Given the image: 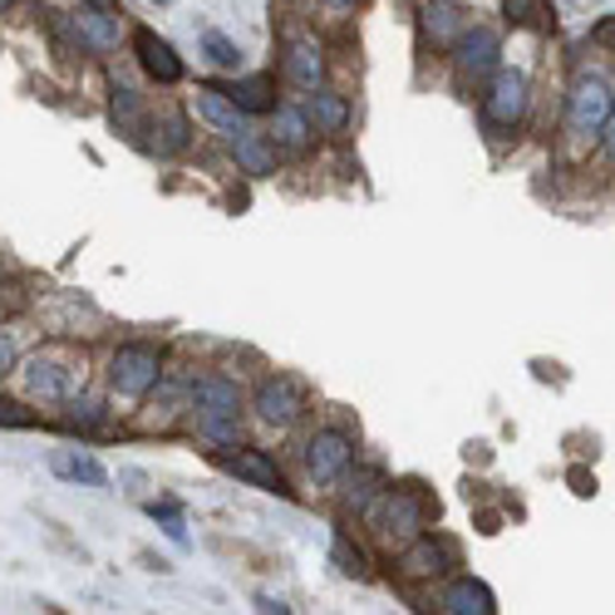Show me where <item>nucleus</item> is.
Returning <instances> with one entry per match:
<instances>
[{
    "label": "nucleus",
    "mask_w": 615,
    "mask_h": 615,
    "mask_svg": "<svg viewBox=\"0 0 615 615\" xmlns=\"http://www.w3.org/2000/svg\"><path fill=\"white\" fill-rule=\"evenodd\" d=\"M15 375H20V385H25V395L35 399V404H65L69 395L84 389V365L74 355H65L60 345H45L30 359H20Z\"/></svg>",
    "instance_id": "nucleus-1"
},
{
    "label": "nucleus",
    "mask_w": 615,
    "mask_h": 615,
    "mask_svg": "<svg viewBox=\"0 0 615 615\" xmlns=\"http://www.w3.org/2000/svg\"><path fill=\"white\" fill-rule=\"evenodd\" d=\"M365 517H369V527H375L379 542L404 547V542H413V537L423 532V527H429V503H423L413 487H385Z\"/></svg>",
    "instance_id": "nucleus-2"
},
{
    "label": "nucleus",
    "mask_w": 615,
    "mask_h": 615,
    "mask_svg": "<svg viewBox=\"0 0 615 615\" xmlns=\"http://www.w3.org/2000/svg\"><path fill=\"white\" fill-rule=\"evenodd\" d=\"M163 385V349L148 341H123L109 355V389L119 399H143Z\"/></svg>",
    "instance_id": "nucleus-3"
},
{
    "label": "nucleus",
    "mask_w": 615,
    "mask_h": 615,
    "mask_svg": "<svg viewBox=\"0 0 615 615\" xmlns=\"http://www.w3.org/2000/svg\"><path fill=\"white\" fill-rule=\"evenodd\" d=\"M615 99H611V84L601 79V74H576L571 79V94H567V133L581 138V143H591V138H601L606 129Z\"/></svg>",
    "instance_id": "nucleus-4"
},
{
    "label": "nucleus",
    "mask_w": 615,
    "mask_h": 615,
    "mask_svg": "<svg viewBox=\"0 0 615 615\" xmlns=\"http://www.w3.org/2000/svg\"><path fill=\"white\" fill-rule=\"evenodd\" d=\"M527 99H532V84L522 69H497L483 89V123L487 133H512L527 119Z\"/></svg>",
    "instance_id": "nucleus-5"
},
{
    "label": "nucleus",
    "mask_w": 615,
    "mask_h": 615,
    "mask_svg": "<svg viewBox=\"0 0 615 615\" xmlns=\"http://www.w3.org/2000/svg\"><path fill=\"white\" fill-rule=\"evenodd\" d=\"M453 69H458V84H487L497 69H503V40L487 25H468L458 40H453Z\"/></svg>",
    "instance_id": "nucleus-6"
},
{
    "label": "nucleus",
    "mask_w": 615,
    "mask_h": 615,
    "mask_svg": "<svg viewBox=\"0 0 615 615\" xmlns=\"http://www.w3.org/2000/svg\"><path fill=\"white\" fill-rule=\"evenodd\" d=\"M251 409H257V419L271 423V429H291V423L305 413V385L291 379V375L261 379L257 395H251Z\"/></svg>",
    "instance_id": "nucleus-7"
},
{
    "label": "nucleus",
    "mask_w": 615,
    "mask_h": 615,
    "mask_svg": "<svg viewBox=\"0 0 615 615\" xmlns=\"http://www.w3.org/2000/svg\"><path fill=\"white\" fill-rule=\"evenodd\" d=\"M453 567H458V547L449 537H429V532L404 542V557H399V576L404 581H439Z\"/></svg>",
    "instance_id": "nucleus-8"
},
{
    "label": "nucleus",
    "mask_w": 615,
    "mask_h": 615,
    "mask_svg": "<svg viewBox=\"0 0 615 615\" xmlns=\"http://www.w3.org/2000/svg\"><path fill=\"white\" fill-rule=\"evenodd\" d=\"M355 463V439L345 429H315L305 443V473L315 483H341V473Z\"/></svg>",
    "instance_id": "nucleus-9"
},
{
    "label": "nucleus",
    "mask_w": 615,
    "mask_h": 615,
    "mask_svg": "<svg viewBox=\"0 0 615 615\" xmlns=\"http://www.w3.org/2000/svg\"><path fill=\"white\" fill-rule=\"evenodd\" d=\"M197 119H203L212 133H222V138L231 143V138L247 133V119H251V114L241 109V104L231 99L227 89H217V84H197Z\"/></svg>",
    "instance_id": "nucleus-10"
},
{
    "label": "nucleus",
    "mask_w": 615,
    "mask_h": 615,
    "mask_svg": "<svg viewBox=\"0 0 615 615\" xmlns=\"http://www.w3.org/2000/svg\"><path fill=\"white\" fill-rule=\"evenodd\" d=\"M222 468H227L231 478H241L247 487H261V493H291V487H285V473L276 468V458L267 449H241L237 443V453H227Z\"/></svg>",
    "instance_id": "nucleus-11"
},
{
    "label": "nucleus",
    "mask_w": 615,
    "mask_h": 615,
    "mask_svg": "<svg viewBox=\"0 0 615 615\" xmlns=\"http://www.w3.org/2000/svg\"><path fill=\"white\" fill-rule=\"evenodd\" d=\"M193 413L197 419H241V389H237V379H227V375H197L193 385Z\"/></svg>",
    "instance_id": "nucleus-12"
},
{
    "label": "nucleus",
    "mask_w": 615,
    "mask_h": 615,
    "mask_svg": "<svg viewBox=\"0 0 615 615\" xmlns=\"http://www.w3.org/2000/svg\"><path fill=\"white\" fill-rule=\"evenodd\" d=\"M133 55H138V65H143L148 79H158V84L183 79V60H177V50L168 45L163 35H153V30H133Z\"/></svg>",
    "instance_id": "nucleus-13"
},
{
    "label": "nucleus",
    "mask_w": 615,
    "mask_h": 615,
    "mask_svg": "<svg viewBox=\"0 0 615 615\" xmlns=\"http://www.w3.org/2000/svg\"><path fill=\"white\" fill-rule=\"evenodd\" d=\"M285 79L295 84V89H321L325 84V50L315 45V40H305V35H295V40H285Z\"/></svg>",
    "instance_id": "nucleus-14"
},
{
    "label": "nucleus",
    "mask_w": 615,
    "mask_h": 615,
    "mask_svg": "<svg viewBox=\"0 0 615 615\" xmlns=\"http://www.w3.org/2000/svg\"><path fill=\"white\" fill-rule=\"evenodd\" d=\"M267 138H271L276 153H305V148H311V119H305V109H295V104L271 109Z\"/></svg>",
    "instance_id": "nucleus-15"
},
{
    "label": "nucleus",
    "mask_w": 615,
    "mask_h": 615,
    "mask_svg": "<svg viewBox=\"0 0 615 615\" xmlns=\"http://www.w3.org/2000/svg\"><path fill=\"white\" fill-rule=\"evenodd\" d=\"M419 15H423V35L439 50H453V40L468 30V15H463V6H453V0H423Z\"/></svg>",
    "instance_id": "nucleus-16"
},
{
    "label": "nucleus",
    "mask_w": 615,
    "mask_h": 615,
    "mask_svg": "<svg viewBox=\"0 0 615 615\" xmlns=\"http://www.w3.org/2000/svg\"><path fill=\"white\" fill-rule=\"evenodd\" d=\"M439 611L443 615H493L497 611V596L473 576H458L449 591L439 596Z\"/></svg>",
    "instance_id": "nucleus-17"
},
{
    "label": "nucleus",
    "mask_w": 615,
    "mask_h": 615,
    "mask_svg": "<svg viewBox=\"0 0 615 615\" xmlns=\"http://www.w3.org/2000/svg\"><path fill=\"white\" fill-rule=\"evenodd\" d=\"M341 483H345V487H341V503H345L355 517H365L369 507H375V497L385 493V473H379V468H355V463H349V468L341 473Z\"/></svg>",
    "instance_id": "nucleus-18"
},
{
    "label": "nucleus",
    "mask_w": 615,
    "mask_h": 615,
    "mask_svg": "<svg viewBox=\"0 0 615 615\" xmlns=\"http://www.w3.org/2000/svg\"><path fill=\"white\" fill-rule=\"evenodd\" d=\"M305 119H311L321 133H345V129H349V104H345V94L325 89V84H321V89H311Z\"/></svg>",
    "instance_id": "nucleus-19"
},
{
    "label": "nucleus",
    "mask_w": 615,
    "mask_h": 615,
    "mask_svg": "<svg viewBox=\"0 0 615 615\" xmlns=\"http://www.w3.org/2000/svg\"><path fill=\"white\" fill-rule=\"evenodd\" d=\"M60 409H65V413H60V423H65L69 433H104V429H109V409H104L94 395H84V389H79V395H69Z\"/></svg>",
    "instance_id": "nucleus-20"
},
{
    "label": "nucleus",
    "mask_w": 615,
    "mask_h": 615,
    "mask_svg": "<svg viewBox=\"0 0 615 615\" xmlns=\"http://www.w3.org/2000/svg\"><path fill=\"white\" fill-rule=\"evenodd\" d=\"M50 468H55L60 478H69V483H84V487H109V473H104V463L94 458V453H84V449L55 453V458H50Z\"/></svg>",
    "instance_id": "nucleus-21"
},
{
    "label": "nucleus",
    "mask_w": 615,
    "mask_h": 615,
    "mask_svg": "<svg viewBox=\"0 0 615 615\" xmlns=\"http://www.w3.org/2000/svg\"><path fill=\"white\" fill-rule=\"evenodd\" d=\"M231 153H237V163L247 168L251 177H267L276 173V148H271V138L267 133H241V138H231Z\"/></svg>",
    "instance_id": "nucleus-22"
},
{
    "label": "nucleus",
    "mask_w": 615,
    "mask_h": 615,
    "mask_svg": "<svg viewBox=\"0 0 615 615\" xmlns=\"http://www.w3.org/2000/svg\"><path fill=\"white\" fill-rule=\"evenodd\" d=\"M187 143H193V129H187V114H177V109H163L153 119V148L163 158H177V153H187Z\"/></svg>",
    "instance_id": "nucleus-23"
},
{
    "label": "nucleus",
    "mask_w": 615,
    "mask_h": 615,
    "mask_svg": "<svg viewBox=\"0 0 615 615\" xmlns=\"http://www.w3.org/2000/svg\"><path fill=\"white\" fill-rule=\"evenodd\" d=\"M227 94L247 114H271L276 109V79H271V74H247V79H237Z\"/></svg>",
    "instance_id": "nucleus-24"
},
{
    "label": "nucleus",
    "mask_w": 615,
    "mask_h": 615,
    "mask_svg": "<svg viewBox=\"0 0 615 615\" xmlns=\"http://www.w3.org/2000/svg\"><path fill=\"white\" fill-rule=\"evenodd\" d=\"M74 25L84 30V40L89 45H114L119 40V15H109V10H94L79 0V10H74Z\"/></svg>",
    "instance_id": "nucleus-25"
},
{
    "label": "nucleus",
    "mask_w": 615,
    "mask_h": 615,
    "mask_svg": "<svg viewBox=\"0 0 615 615\" xmlns=\"http://www.w3.org/2000/svg\"><path fill=\"white\" fill-rule=\"evenodd\" d=\"M503 15L522 30H551L557 25V15H551L547 0H503Z\"/></svg>",
    "instance_id": "nucleus-26"
},
{
    "label": "nucleus",
    "mask_w": 615,
    "mask_h": 615,
    "mask_svg": "<svg viewBox=\"0 0 615 615\" xmlns=\"http://www.w3.org/2000/svg\"><path fill=\"white\" fill-rule=\"evenodd\" d=\"M114 123H119L129 138L143 133V104H138V94L129 84H114Z\"/></svg>",
    "instance_id": "nucleus-27"
},
{
    "label": "nucleus",
    "mask_w": 615,
    "mask_h": 615,
    "mask_svg": "<svg viewBox=\"0 0 615 615\" xmlns=\"http://www.w3.org/2000/svg\"><path fill=\"white\" fill-rule=\"evenodd\" d=\"M183 404H193V389L187 385H163V399H153V413H148V423H173L177 413H183Z\"/></svg>",
    "instance_id": "nucleus-28"
},
{
    "label": "nucleus",
    "mask_w": 615,
    "mask_h": 615,
    "mask_svg": "<svg viewBox=\"0 0 615 615\" xmlns=\"http://www.w3.org/2000/svg\"><path fill=\"white\" fill-rule=\"evenodd\" d=\"M197 433H203L207 443H217V449H237L241 443V419H197Z\"/></svg>",
    "instance_id": "nucleus-29"
},
{
    "label": "nucleus",
    "mask_w": 615,
    "mask_h": 615,
    "mask_svg": "<svg viewBox=\"0 0 615 615\" xmlns=\"http://www.w3.org/2000/svg\"><path fill=\"white\" fill-rule=\"evenodd\" d=\"M40 423V409H30L25 399H10V395H0V429H15V433H25V429H35Z\"/></svg>",
    "instance_id": "nucleus-30"
},
{
    "label": "nucleus",
    "mask_w": 615,
    "mask_h": 615,
    "mask_svg": "<svg viewBox=\"0 0 615 615\" xmlns=\"http://www.w3.org/2000/svg\"><path fill=\"white\" fill-rule=\"evenodd\" d=\"M203 50H207V60H212L217 69H237V65H241V50L231 45L227 35H203Z\"/></svg>",
    "instance_id": "nucleus-31"
},
{
    "label": "nucleus",
    "mask_w": 615,
    "mask_h": 615,
    "mask_svg": "<svg viewBox=\"0 0 615 615\" xmlns=\"http://www.w3.org/2000/svg\"><path fill=\"white\" fill-rule=\"evenodd\" d=\"M148 512H153L158 522H163V532L173 537L177 547L187 542V527H183V512H177V503H153V507H148Z\"/></svg>",
    "instance_id": "nucleus-32"
},
{
    "label": "nucleus",
    "mask_w": 615,
    "mask_h": 615,
    "mask_svg": "<svg viewBox=\"0 0 615 615\" xmlns=\"http://www.w3.org/2000/svg\"><path fill=\"white\" fill-rule=\"evenodd\" d=\"M335 561H341V571H345V576H359V581L369 576L365 557H359V547H349V537H335Z\"/></svg>",
    "instance_id": "nucleus-33"
},
{
    "label": "nucleus",
    "mask_w": 615,
    "mask_h": 615,
    "mask_svg": "<svg viewBox=\"0 0 615 615\" xmlns=\"http://www.w3.org/2000/svg\"><path fill=\"white\" fill-rule=\"evenodd\" d=\"M15 369H20V345H15V335L0 325V379L15 375Z\"/></svg>",
    "instance_id": "nucleus-34"
},
{
    "label": "nucleus",
    "mask_w": 615,
    "mask_h": 615,
    "mask_svg": "<svg viewBox=\"0 0 615 615\" xmlns=\"http://www.w3.org/2000/svg\"><path fill=\"white\" fill-rule=\"evenodd\" d=\"M601 143H606V153L615 158V109H611V119H606V129H601Z\"/></svg>",
    "instance_id": "nucleus-35"
},
{
    "label": "nucleus",
    "mask_w": 615,
    "mask_h": 615,
    "mask_svg": "<svg viewBox=\"0 0 615 615\" xmlns=\"http://www.w3.org/2000/svg\"><path fill=\"white\" fill-rule=\"evenodd\" d=\"M257 611H276V615H285V611H291V606H285V601H271V596H257Z\"/></svg>",
    "instance_id": "nucleus-36"
},
{
    "label": "nucleus",
    "mask_w": 615,
    "mask_h": 615,
    "mask_svg": "<svg viewBox=\"0 0 615 615\" xmlns=\"http://www.w3.org/2000/svg\"><path fill=\"white\" fill-rule=\"evenodd\" d=\"M84 6H94V10H109V15H123V0H84Z\"/></svg>",
    "instance_id": "nucleus-37"
},
{
    "label": "nucleus",
    "mask_w": 615,
    "mask_h": 615,
    "mask_svg": "<svg viewBox=\"0 0 615 615\" xmlns=\"http://www.w3.org/2000/svg\"><path fill=\"white\" fill-rule=\"evenodd\" d=\"M325 6H331V10H349V6H355V0H325Z\"/></svg>",
    "instance_id": "nucleus-38"
},
{
    "label": "nucleus",
    "mask_w": 615,
    "mask_h": 615,
    "mask_svg": "<svg viewBox=\"0 0 615 615\" xmlns=\"http://www.w3.org/2000/svg\"><path fill=\"white\" fill-rule=\"evenodd\" d=\"M10 6H15V0H0V15H6V10H10Z\"/></svg>",
    "instance_id": "nucleus-39"
},
{
    "label": "nucleus",
    "mask_w": 615,
    "mask_h": 615,
    "mask_svg": "<svg viewBox=\"0 0 615 615\" xmlns=\"http://www.w3.org/2000/svg\"><path fill=\"white\" fill-rule=\"evenodd\" d=\"M0 325H6V311H0Z\"/></svg>",
    "instance_id": "nucleus-40"
}]
</instances>
